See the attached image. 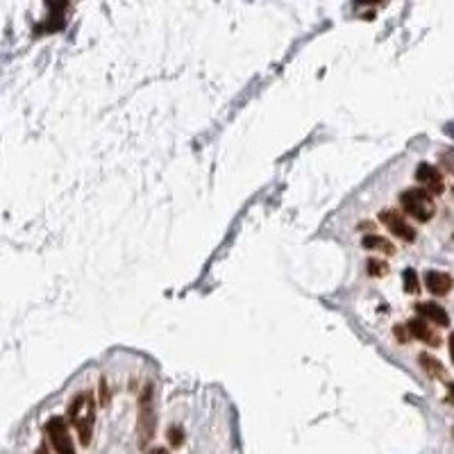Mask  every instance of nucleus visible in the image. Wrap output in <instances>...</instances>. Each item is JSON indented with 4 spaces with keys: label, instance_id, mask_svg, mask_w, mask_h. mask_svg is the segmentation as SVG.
Segmentation results:
<instances>
[{
    "label": "nucleus",
    "instance_id": "obj_1",
    "mask_svg": "<svg viewBox=\"0 0 454 454\" xmlns=\"http://www.w3.org/2000/svg\"><path fill=\"white\" fill-rule=\"evenodd\" d=\"M93 416H96V404H93L91 393H80L68 406V421H71L80 434V443L85 448L91 443L93 436Z\"/></svg>",
    "mask_w": 454,
    "mask_h": 454
},
{
    "label": "nucleus",
    "instance_id": "obj_2",
    "mask_svg": "<svg viewBox=\"0 0 454 454\" xmlns=\"http://www.w3.org/2000/svg\"><path fill=\"white\" fill-rule=\"evenodd\" d=\"M400 205L406 214L411 218L421 220V223H427L432 220V216L436 214V205L434 198L429 191H425L423 186H411V189H404L400 193Z\"/></svg>",
    "mask_w": 454,
    "mask_h": 454
},
{
    "label": "nucleus",
    "instance_id": "obj_3",
    "mask_svg": "<svg viewBox=\"0 0 454 454\" xmlns=\"http://www.w3.org/2000/svg\"><path fill=\"white\" fill-rule=\"evenodd\" d=\"M157 427V414H155V398H153V384H146V389L139 398V421H136V434L139 445L146 448L155 436Z\"/></svg>",
    "mask_w": 454,
    "mask_h": 454
},
{
    "label": "nucleus",
    "instance_id": "obj_4",
    "mask_svg": "<svg viewBox=\"0 0 454 454\" xmlns=\"http://www.w3.org/2000/svg\"><path fill=\"white\" fill-rule=\"evenodd\" d=\"M45 436H48L50 445L57 454H75L73 436L68 432V425L62 416H53L48 423H45Z\"/></svg>",
    "mask_w": 454,
    "mask_h": 454
},
{
    "label": "nucleus",
    "instance_id": "obj_5",
    "mask_svg": "<svg viewBox=\"0 0 454 454\" xmlns=\"http://www.w3.org/2000/svg\"><path fill=\"white\" fill-rule=\"evenodd\" d=\"M379 220L389 227V232L393 237H398V239H402L406 243L416 241V229L406 223V218L395 212V209H384V212H379Z\"/></svg>",
    "mask_w": 454,
    "mask_h": 454
},
{
    "label": "nucleus",
    "instance_id": "obj_6",
    "mask_svg": "<svg viewBox=\"0 0 454 454\" xmlns=\"http://www.w3.org/2000/svg\"><path fill=\"white\" fill-rule=\"evenodd\" d=\"M416 180L423 182V189L429 191V193H443L445 184H443V178H441V173L432 166L427 164V161H423V164H418L416 168Z\"/></svg>",
    "mask_w": 454,
    "mask_h": 454
},
{
    "label": "nucleus",
    "instance_id": "obj_7",
    "mask_svg": "<svg viewBox=\"0 0 454 454\" xmlns=\"http://www.w3.org/2000/svg\"><path fill=\"white\" fill-rule=\"evenodd\" d=\"M425 286L427 291H432L434 296H448L454 286V279L445 271H429L425 275Z\"/></svg>",
    "mask_w": 454,
    "mask_h": 454
},
{
    "label": "nucleus",
    "instance_id": "obj_8",
    "mask_svg": "<svg viewBox=\"0 0 454 454\" xmlns=\"http://www.w3.org/2000/svg\"><path fill=\"white\" fill-rule=\"evenodd\" d=\"M416 311L421 313L423 318L436 323L438 328H448V325H450L448 311L441 307V305H436V302H421V305H416Z\"/></svg>",
    "mask_w": 454,
    "mask_h": 454
},
{
    "label": "nucleus",
    "instance_id": "obj_9",
    "mask_svg": "<svg viewBox=\"0 0 454 454\" xmlns=\"http://www.w3.org/2000/svg\"><path fill=\"white\" fill-rule=\"evenodd\" d=\"M406 330H409L411 336H416V339L425 341L427 345H432V347H438V343H441L438 334H434V330L429 328V325H427L425 320H421V318H414V320L406 323Z\"/></svg>",
    "mask_w": 454,
    "mask_h": 454
},
{
    "label": "nucleus",
    "instance_id": "obj_10",
    "mask_svg": "<svg viewBox=\"0 0 454 454\" xmlns=\"http://www.w3.org/2000/svg\"><path fill=\"white\" fill-rule=\"evenodd\" d=\"M362 246H364V248L384 250V252H389V254H393V252H395V248L391 246V243H389L387 239L375 237V234H368V237H364V239H362Z\"/></svg>",
    "mask_w": 454,
    "mask_h": 454
},
{
    "label": "nucleus",
    "instance_id": "obj_11",
    "mask_svg": "<svg viewBox=\"0 0 454 454\" xmlns=\"http://www.w3.org/2000/svg\"><path fill=\"white\" fill-rule=\"evenodd\" d=\"M421 364H423V368H425L432 377H443V375H445V368L441 366V362H438V359H434V357L421 355Z\"/></svg>",
    "mask_w": 454,
    "mask_h": 454
},
{
    "label": "nucleus",
    "instance_id": "obj_12",
    "mask_svg": "<svg viewBox=\"0 0 454 454\" xmlns=\"http://www.w3.org/2000/svg\"><path fill=\"white\" fill-rule=\"evenodd\" d=\"M402 279H404V291H406V293H409V296L421 293V279H418V273L414 269H406Z\"/></svg>",
    "mask_w": 454,
    "mask_h": 454
},
{
    "label": "nucleus",
    "instance_id": "obj_13",
    "mask_svg": "<svg viewBox=\"0 0 454 454\" xmlns=\"http://www.w3.org/2000/svg\"><path fill=\"white\" fill-rule=\"evenodd\" d=\"M368 273H370L372 277H384V275L389 273V264L372 257V259H368Z\"/></svg>",
    "mask_w": 454,
    "mask_h": 454
},
{
    "label": "nucleus",
    "instance_id": "obj_14",
    "mask_svg": "<svg viewBox=\"0 0 454 454\" xmlns=\"http://www.w3.org/2000/svg\"><path fill=\"white\" fill-rule=\"evenodd\" d=\"M168 441H171L173 448H180L184 443V432H182L180 427H171L168 429Z\"/></svg>",
    "mask_w": 454,
    "mask_h": 454
},
{
    "label": "nucleus",
    "instance_id": "obj_15",
    "mask_svg": "<svg viewBox=\"0 0 454 454\" xmlns=\"http://www.w3.org/2000/svg\"><path fill=\"white\" fill-rule=\"evenodd\" d=\"M395 336H398V339L400 341H409V330H406V328H402V325H395Z\"/></svg>",
    "mask_w": 454,
    "mask_h": 454
},
{
    "label": "nucleus",
    "instance_id": "obj_16",
    "mask_svg": "<svg viewBox=\"0 0 454 454\" xmlns=\"http://www.w3.org/2000/svg\"><path fill=\"white\" fill-rule=\"evenodd\" d=\"M448 393H450V402L454 404V382H448Z\"/></svg>",
    "mask_w": 454,
    "mask_h": 454
},
{
    "label": "nucleus",
    "instance_id": "obj_17",
    "mask_svg": "<svg viewBox=\"0 0 454 454\" xmlns=\"http://www.w3.org/2000/svg\"><path fill=\"white\" fill-rule=\"evenodd\" d=\"M450 357H452V362H454V332L450 334Z\"/></svg>",
    "mask_w": 454,
    "mask_h": 454
},
{
    "label": "nucleus",
    "instance_id": "obj_18",
    "mask_svg": "<svg viewBox=\"0 0 454 454\" xmlns=\"http://www.w3.org/2000/svg\"><path fill=\"white\" fill-rule=\"evenodd\" d=\"M150 454H168V450H164V448H155Z\"/></svg>",
    "mask_w": 454,
    "mask_h": 454
}]
</instances>
